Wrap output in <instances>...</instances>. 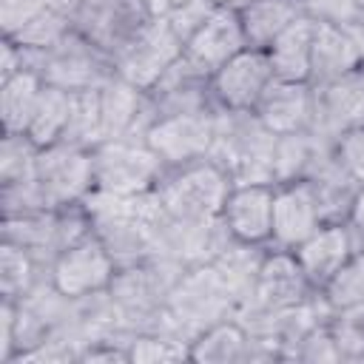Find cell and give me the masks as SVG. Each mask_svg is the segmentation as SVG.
<instances>
[{
  "label": "cell",
  "mask_w": 364,
  "mask_h": 364,
  "mask_svg": "<svg viewBox=\"0 0 364 364\" xmlns=\"http://www.w3.org/2000/svg\"><path fill=\"white\" fill-rule=\"evenodd\" d=\"M228 173L210 159H196L179 168H165L156 193L168 213L185 222H205L222 216L225 199L230 193Z\"/></svg>",
  "instance_id": "obj_5"
},
{
  "label": "cell",
  "mask_w": 364,
  "mask_h": 364,
  "mask_svg": "<svg viewBox=\"0 0 364 364\" xmlns=\"http://www.w3.org/2000/svg\"><path fill=\"white\" fill-rule=\"evenodd\" d=\"M333 156L358 185H364V125L344 131L333 142Z\"/></svg>",
  "instance_id": "obj_43"
},
{
  "label": "cell",
  "mask_w": 364,
  "mask_h": 364,
  "mask_svg": "<svg viewBox=\"0 0 364 364\" xmlns=\"http://www.w3.org/2000/svg\"><path fill=\"white\" fill-rule=\"evenodd\" d=\"M148 97L154 102L156 119L176 117V114H208L216 111L210 74L191 63L185 54L148 88Z\"/></svg>",
  "instance_id": "obj_14"
},
{
  "label": "cell",
  "mask_w": 364,
  "mask_h": 364,
  "mask_svg": "<svg viewBox=\"0 0 364 364\" xmlns=\"http://www.w3.org/2000/svg\"><path fill=\"white\" fill-rule=\"evenodd\" d=\"M364 65L353 37L330 23H316L313 34V60H310V82H324L333 77H341L353 68Z\"/></svg>",
  "instance_id": "obj_26"
},
{
  "label": "cell",
  "mask_w": 364,
  "mask_h": 364,
  "mask_svg": "<svg viewBox=\"0 0 364 364\" xmlns=\"http://www.w3.org/2000/svg\"><path fill=\"white\" fill-rule=\"evenodd\" d=\"M361 250H364V247H361Z\"/></svg>",
  "instance_id": "obj_49"
},
{
  "label": "cell",
  "mask_w": 364,
  "mask_h": 364,
  "mask_svg": "<svg viewBox=\"0 0 364 364\" xmlns=\"http://www.w3.org/2000/svg\"><path fill=\"white\" fill-rule=\"evenodd\" d=\"M71 94L74 91H65L57 85H43L37 111H34L31 125L26 131L40 148L63 139V134L68 128V117H71Z\"/></svg>",
  "instance_id": "obj_32"
},
{
  "label": "cell",
  "mask_w": 364,
  "mask_h": 364,
  "mask_svg": "<svg viewBox=\"0 0 364 364\" xmlns=\"http://www.w3.org/2000/svg\"><path fill=\"white\" fill-rule=\"evenodd\" d=\"M247 353L250 336L233 316L216 321L191 341V361L199 364H247Z\"/></svg>",
  "instance_id": "obj_27"
},
{
  "label": "cell",
  "mask_w": 364,
  "mask_h": 364,
  "mask_svg": "<svg viewBox=\"0 0 364 364\" xmlns=\"http://www.w3.org/2000/svg\"><path fill=\"white\" fill-rule=\"evenodd\" d=\"M114 276H117V262L94 233L77 242L74 247L63 250L51 264V282L68 299H82L108 290Z\"/></svg>",
  "instance_id": "obj_12"
},
{
  "label": "cell",
  "mask_w": 364,
  "mask_h": 364,
  "mask_svg": "<svg viewBox=\"0 0 364 364\" xmlns=\"http://www.w3.org/2000/svg\"><path fill=\"white\" fill-rule=\"evenodd\" d=\"M145 3H148V9H151L154 17H165V14H171L176 6H182L185 0H145Z\"/></svg>",
  "instance_id": "obj_48"
},
{
  "label": "cell",
  "mask_w": 364,
  "mask_h": 364,
  "mask_svg": "<svg viewBox=\"0 0 364 364\" xmlns=\"http://www.w3.org/2000/svg\"><path fill=\"white\" fill-rule=\"evenodd\" d=\"M236 299L213 264H191L171 287L165 304V330L193 341L202 330L233 316Z\"/></svg>",
  "instance_id": "obj_3"
},
{
  "label": "cell",
  "mask_w": 364,
  "mask_h": 364,
  "mask_svg": "<svg viewBox=\"0 0 364 364\" xmlns=\"http://www.w3.org/2000/svg\"><path fill=\"white\" fill-rule=\"evenodd\" d=\"M310 296H316V287L301 270L296 253L267 245L259 276H256V290L250 299H256L259 304L270 310H287V307L307 301Z\"/></svg>",
  "instance_id": "obj_17"
},
{
  "label": "cell",
  "mask_w": 364,
  "mask_h": 364,
  "mask_svg": "<svg viewBox=\"0 0 364 364\" xmlns=\"http://www.w3.org/2000/svg\"><path fill=\"white\" fill-rule=\"evenodd\" d=\"M182 270H185L182 262L165 256H154L148 262L117 270L108 293L128 333L165 330V304Z\"/></svg>",
  "instance_id": "obj_2"
},
{
  "label": "cell",
  "mask_w": 364,
  "mask_h": 364,
  "mask_svg": "<svg viewBox=\"0 0 364 364\" xmlns=\"http://www.w3.org/2000/svg\"><path fill=\"white\" fill-rule=\"evenodd\" d=\"M321 296H324V301L330 304L333 313L355 307V304L364 301V250L353 253L330 276V282L321 287Z\"/></svg>",
  "instance_id": "obj_35"
},
{
  "label": "cell",
  "mask_w": 364,
  "mask_h": 364,
  "mask_svg": "<svg viewBox=\"0 0 364 364\" xmlns=\"http://www.w3.org/2000/svg\"><path fill=\"white\" fill-rule=\"evenodd\" d=\"M347 225L355 230V236H358L361 245H364V185L358 188V193H355V199H353V208H350V213H347Z\"/></svg>",
  "instance_id": "obj_47"
},
{
  "label": "cell",
  "mask_w": 364,
  "mask_h": 364,
  "mask_svg": "<svg viewBox=\"0 0 364 364\" xmlns=\"http://www.w3.org/2000/svg\"><path fill=\"white\" fill-rule=\"evenodd\" d=\"M154 20L145 0H80L71 23L105 54L125 48Z\"/></svg>",
  "instance_id": "obj_10"
},
{
  "label": "cell",
  "mask_w": 364,
  "mask_h": 364,
  "mask_svg": "<svg viewBox=\"0 0 364 364\" xmlns=\"http://www.w3.org/2000/svg\"><path fill=\"white\" fill-rule=\"evenodd\" d=\"M361 247V239L347 222H321L293 253L307 279L313 282V287L321 290L330 282V276Z\"/></svg>",
  "instance_id": "obj_18"
},
{
  "label": "cell",
  "mask_w": 364,
  "mask_h": 364,
  "mask_svg": "<svg viewBox=\"0 0 364 364\" xmlns=\"http://www.w3.org/2000/svg\"><path fill=\"white\" fill-rule=\"evenodd\" d=\"M185 54L182 37L171 28L165 17H154L125 48H119L114 60V74L148 91L179 57Z\"/></svg>",
  "instance_id": "obj_9"
},
{
  "label": "cell",
  "mask_w": 364,
  "mask_h": 364,
  "mask_svg": "<svg viewBox=\"0 0 364 364\" xmlns=\"http://www.w3.org/2000/svg\"><path fill=\"white\" fill-rule=\"evenodd\" d=\"M245 48H247V37L239 20V9L219 6L208 17V23L185 43V57L196 63L199 68H205L208 74H213L216 68H222L230 57H236Z\"/></svg>",
  "instance_id": "obj_20"
},
{
  "label": "cell",
  "mask_w": 364,
  "mask_h": 364,
  "mask_svg": "<svg viewBox=\"0 0 364 364\" xmlns=\"http://www.w3.org/2000/svg\"><path fill=\"white\" fill-rule=\"evenodd\" d=\"M327 159H333V142L316 131L282 134L276 142V185L279 182H307Z\"/></svg>",
  "instance_id": "obj_23"
},
{
  "label": "cell",
  "mask_w": 364,
  "mask_h": 364,
  "mask_svg": "<svg viewBox=\"0 0 364 364\" xmlns=\"http://www.w3.org/2000/svg\"><path fill=\"white\" fill-rule=\"evenodd\" d=\"M264 250H267V245H247V242L233 239V242L210 262L213 270L222 276V282L230 287L236 304L253 296V290H256V276H259Z\"/></svg>",
  "instance_id": "obj_30"
},
{
  "label": "cell",
  "mask_w": 364,
  "mask_h": 364,
  "mask_svg": "<svg viewBox=\"0 0 364 364\" xmlns=\"http://www.w3.org/2000/svg\"><path fill=\"white\" fill-rule=\"evenodd\" d=\"M330 327L336 333L344 361H364V301L333 313Z\"/></svg>",
  "instance_id": "obj_38"
},
{
  "label": "cell",
  "mask_w": 364,
  "mask_h": 364,
  "mask_svg": "<svg viewBox=\"0 0 364 364\" xmlns=\"http://www.w3.org/2000/svg\"><path fill=\"white\" fill-rule=\"evenodd\" d=\"M51 0H0V31L3 37H14L26 23L43 14Z\"/></svg>",
  "instance_id": "obj_44"
},
{
  "label": "cell",
  "mask_w": 364,
  "mask_h": 364,
  "mask_svg": "<svg viewBox=\"0 0 364 364\" xmlns=\"http://www.w3.org/2000/svg\"><path fill=\"white\" fill-rule=\"evenodd\" d=\"M276 142L279 136L253 111L216 108L208 156L230 185H276Z\"/></svg>",
  "instance_id": "obj_1"
},
{
  "label": "cell",
  "mask_w": 364,
  "mask_h": 364,
  "mask_svg": "<svg viewBox=\"0 0 364 364\" xmlns=\"http://www.w3.org/2000/svg\"><path fill=\"white\" fill-rule=\"evenodd\" d=\"M0 210H3V216H23V213L48 210V208L43 202L37 179H23V182L0 185Z\"/></svg>",
  "instance_id": "obj_41"
},
{
  "label": "cell",
  "mask_w": 364,
  "mask_h": 364,
  "mask_svg": "<svg viewBox=\"0 0 364 364\" xmlns=\"http://www.w3.org/2000/svg\"><path fill=\"white\" fill-rule=\"evenodd\" d=\"M100 117H102V142L145 139V134L156 122V111L148 91L136 88L119 74L108 77L100 85Z\"/></svg>",
  "instance_id": "obj_15"
},
{
  "label": "cell",
  "mask_w": 364,
  "mask_h": 364,
  "mask_svg": "<svg viewBox=\"0 0 364 364\" xmlns=\"http://www.w3.org/2000/svg\"><path fill=\"white\" fill-rule=\"evenodd\" d=\"M17 353V301L0 299V364H11Z\"/></svg>",
  "instance_id": "obj_45"
},
{
  "label": "cell",
  "mask_w": 364,
  "mask_h": 364,
  "mask_svg": "<svg viewBox=\"0 0 364 364\" xmlns=\"http://www.w3.org/2000/svg\"><path fill=\"white\" fill-rule=\"evenodd\" d=\"M364 125V65L313 85L310 131L336 142L344 131Z\"/></svg>",
  "instance_id": "obj_11"
},
{
  "label": "cell",
  "mask_w": 364,
  "mask_h": 364,
  "mask_svg": "<svg viewBox=\"0 0 364 364\" xmlns=\"http://www.w3.org/2000/svg\"><path fill=\"white\" fill-rule=\"evenodd\" d=\"M91 233H94V225L82 202L68 208L34 210L23 216H3L0 222V236H3L0 242L26 247L46 267H51L63 250L74 247Z\"/></svg>",
  "instance_id": "obj_4"
},
{
  "label": "cell",
  "mask_w": 364,
  "mask_h": 364,
  "mask_svg": "<svg viewBox=\"0 0 364 364\" xmlns=\"http://www.w3.org/2000/svg\"><path fill=\"white\" fill-rule=\"evenodd\" d=\"M94 191L114 196H136L154 191L165 173L162 159L145 139H105L91 148Z\"/></svg>",
  "instance_id": "obj_7"
},
{
  "label": "cell",
  "mask_w": 364,
  "mask_h": 364,
  "mask_svg": "<svg viewBox=\"0 0 364 364\" xmlns=\"http://www.w3.org/2000/svg\"><path fill=\"white\" fill-rule=\"evenodd\" d=\"M318 205L307 182H279L273 188V233L270 245L296 250L318 225Z\"/></svg>",
  "instance_id": "obj_19"
},
{
  "label": "cell",
  "mask_w": 364,
  "mask_h": 364,
  "mask_svg": "<svg viewBox=\"0 0 364 364\" xmlns=\"http://www.w3.org/2000/svg\"><path fill=\"white\" fill-rule=\"evenodd\" d=\"M128 355L134 364H165V361H191V341L168 330L131 333Z\"/></svg>",
  "instance_id": "obj_33"
},
{
  "label": "cell",
  "mask_w": 364,
  "mask_h": 364,
  "mask_svg": "<svg viewBox=\"0 0 364 364\" xmlns=\"http://www.w3.org/2000/svg\"><path fill=\"white\" fill-rule=\"evenodd\" d=\"M28 51V68L43 77L46 85H57L65 91H88L100 88L108 77H114V60L100 46H94L85 34L71 28L54 46Z\"/></svg>",
  "instance_id": "obj_6"
},
{
  "label": "cell",
  "mask_w": 364,
  "mask_h": 364,
  "mask_svg": "<svg viewBox=\"0 0 364 364\" xmlns=\"http://www.w3.org/2000/svg\"><path fill=\"white\" fill-rule=\"evenodd\" d=\"M313 34H316V20L313 17H299L290 28H284L264 51L270 57L273 74L279 80H299L310 82V60H313Z\"/></svg>",
  "instance_id": "obj_24"
},
{
  "label": "cell",
  "mask_w": 364,
  "mask_h": 364,
  "mask_svg": "<svg viewBox=\"0 0 364 364\" xmlns=\"http://www.w3.org/2000/svg\"><path fill=\"white\" fill-rule=\"evenodd\" d=\"M293 361H307V364H318V361H344L330 321L316 324V327L301 338V344L296 347Z\"/></svg>",
  "instance_id": "obj_40"
},
{
  "label": "cell",
  "mask_w": 364,
  "mask_h": 364,
  "mask_svg": "<svg viewBox=\"0 0 364 364\" xmlns=\"http://www.w3.org/2000/svg\"><path fill=\"white\" fill-rule=\"evenodd\" d=\"M273 188L276 185H233L222 222L233 239L247 245H270L273 233Z\"/></svg>",
  "instance_id": "obj_21"
},
{
  "label": "cell",
  "mask_w": 364,
  "mask_h": 364,
  "mask_svg": "<svg viewBox=\"0 0 364 364\" xmlns=\"http://www.w3.org/2000/svg\"><path fill=\"white\" fill-rule=\"evenodd\" d=\"M26 68H28V51L11 37H3L0 40V80H9Z\"/></svg>",
  "instance_id": "obj_46"
},
{
  "label": "cell",
  "mask_w": 364,
  "mask_h": 364,
  "mask_svg": "<svg viewBox=\"0 0 364 364\" xmlns=\"http://www.w3.org/2000/svg\"><path fill=\"white\" fill-rule=\"evenodd\" d=\"M307 17L338 28H353L364 20V0H304Z\"/></svg>",
  "instance_id": "obj_39"
},
{
  "label": "cell",
  "mask_w": 364,
  "mask_h": 364,
  "mask_svg": "<svg viewBox=\"0 0 364 364\" xmlns=\"http://www.w3.org/2000/svg\"><path fill=\"white\" fill-rule=\"evenodd\" d=\"M253 114L276 136L310 128V122H313V82L273 77V82L259 97Z\"/></svg>",
  "instance_id": "obj_22"
},
{
  "label": "cell",
  "mask_w": 364,
  "mask_h": 364,
  "mask_svg": "<svg viewBox=\"0 0 364 364\" xmlns=\"http://www.w3.org/2000/svg\"><path fill=\"white\" fill-rule=\"evenodd\" d=\"M63 142L94 148L102 142V117H100V88L71 94V117L63 134Z\"/></svg>",
  "instance_id": "obj_34"
},
{
  "label": "cell",
  "mask_w": 364,
  "mask_h": 364,
  "mask_svg": "<svg viewBox=\"0 0 364 364\" xmlns=\"http://www.w3.org/2000/svg\"><path fill=\"white\" fill-rule=\"evenodd\" d=\"M48 276L51 267L37 262L26 247L0 242V299L20 301Z\"/></svg>",
  "instance_id": "obj_31"
},
{
  "label": "cell",
  "mask_w": 364,
  "mask_h": 364,
  "mask_svg": "<svg viewBox=\"0 0 364 364\" xmlns=\"http://www.w3.org/2000/svg\"><path fill=\"white\" fill-rule=\"evenodd\" d=\"M74 28L71 17L54 6H48L43 14H37L31 23H26L11 40L20 43L23 48H34V51H43L48 46H54L60 37H65L68 31Z\"/></svg>",
  "instance_id": "obj_37"
},
{
  "label": "cell",
  "mask_w": 364,
  "mask_h": 364,
  "mask_svg": "<svg viewBox=\"0 0 364 364\" xmlns=\"http://www.w3.org/2000/svg\"><path fill=\"white\" fill-rule=\"evenodd\" d=\"M313 199L318 205V213L324 222H347V213L353 208V199L358 193V182L333 159H327L310 179H307Z\"/></svg>",
  "instance_id": "obj_29"
},
{
  "label": "cell",
  "mask_w": 364,
  "mask_h": 364,
  "mask_svg": "<svg viewBox=\"0 0 364 364\" xmlns=\"http://www.w3.org/2000/svg\"><path fill=\"white\" fill-rule=\"evenodd\" d=\"M40 145L28 134H3L0 139V185L34 179Z\"/></svg>",
  "instance_id": "obj_36"
},
{
  "label": "cell",
  "mask_w": 364,
  "mask_h": 364,
  "mask_svg": "<svg viewBox=\"0 0 364 364\" xmlns=\"http://www.w3.org/2000/svg\"><path fill=\"white\" fill-rule=\"evenodd\" d=\"M43 77L31 68L0 80V122L3 134H26L43 94Z\"/></svg>",
  "instance_id": "obj_28"
},
{
  "label": "cell",
  "mask_w": 364,
  "mask_h": 364,
  "mask_svg": "<svg viewBox=\"0 0 364 364\" xmlns=\"http://www.w3.org/2000/svg\"><path fill=\"white\" fill-rule=\"evenodd\" d=\"M219 0H185L182 6H176L171 14H165V20L171 23V28L182 37V43H188L205 23L208 17L219 9Z\"/></svg>",
  "instance_id": "obj_42"
},
{
  "label": "cell",
  "mask_w": 364,
  "mask_h": 364,
  "mask_svg": "<svg viewBox=\"0 0 364 364\" xmlns=\"http://www.w3.org/2000/svg\"><path fill=\"white\" fill-rule=\"evenodd\" d=\"M273 65L264 48H245L210 74L213 100L219 108L253 111L264 88L273 82Z\"/></svg>",
  "instance_id": "obj_13"
},
{
  "label": "cell",
  "mask_w": 364,
  "mask_h": 364,
  "mask_svg": "<svg viewBox=\"0 0 364 364\" xmlns=\"http://www.w3.org/2000/svg\"><path fill=\"white\" fill-rule=\"evenodd\" d=\"M213 114L216 111L162 117L151 125V131L145 134V142L162 159L165 168H179V165L205 159L213 142Z\"/></svg>",
  "instance_id": "obj_16"
},
{
  "label": "cell",
  "mask_w": 364,
  "mask_h": 364,
  "mask_svg": "<svg viewBox=\"0 0 364 364\" xmlns=\"http://www.w3.org/2000/svg\"><path fill=\"white\" fill-rule=\"evenodd\" d=\"M34 179L46 208H68V205L85 202L88 193L94 191L91 148L63 142V139L40 148Z\"/></svg>",
  "instance_id": "obj_8"
},
{
  "label": "cell",
  "mask_w": 364,
  "mask_h": 364,
  "mask_svg": "<svg viewBox=\"0 0 364 364\" xmlns=\"http://www.w3.org/2000/svg\"><path fill=\"white\" fill-rule=\"evenodd\" d=\"M304 14V0H247L239 6V20L250 48H267Z\"/></svg>",
  "instance_id": "obj_25"
}]
</instances>
